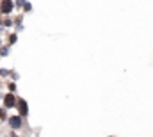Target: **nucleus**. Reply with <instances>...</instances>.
Returning <instances> with one entry per match:
<instances>
[{"mask_svg":"<svg viewBox=\"0 0 153 137\" xmlns=\"http://www.w3.org/2000/svg\"><path fill=\"white\" fill-rule=\"evenodd\" d=\"M16 102H18V96L13 95V93H5L2 96V107L5 110H11V109H16Z\"/></svg>","mask_w":153,"mask_h":137,"instance_id":"f257e3e1","label":"nucleus"},{"mask_svg":"<svg viewBox=\"0 0 153 137\" xmlns=\"http://www.w3.org/2000/svg\"><path fill=\"white\" fill-rule=\"evenodd\" d=\"M7 125H9V128H11L13 132L22 130V128H23V118H20L18 114H13V116L7 118Z\"/></svg>","mask_w":153,"mask_h":137,"instance_id":"f03ea898","label":"nucleus"},{"mask_svg":"<svg viewBox=\"0 0 153 137\" xmlns=\"http://www.w3.org/2000/svg\"><path fill=\"white\" fill-rule=\"evenodd\" d=\"M14 11V2L13 0H2L0 2V14L4 18H9Z\"/></svg>","mask_w":153,"mask_h":137,"instance_id":"7ed1b4c3","label":"nucleus"},{"mask_svg":"<svg viewBox=\"0 0 153 137\" xmlns=\"http://www.w3.org/2000/svg\"><path fill=\"white\" fill-rule=\"evenodd\" d=\"M16 110H18V116L20 118H27L29 116V103L25 98H18V102H16Z\"/></svg>","mask_w":153,"mask_h":137,"instance_id":"20e7f679","label":"nucleus"},{"mask_svg":"<svg viewBox=\"0 0 153 137\" xmlns=\"http://www.w3.org/2000/svg\"><path fill=\"white\" fill-rule=\"evenodd\" d=\"M16 41H18V34L16 32H11V34L7 36V46H13Z\"/></svg>","mask_w":153,"mask_h":137,"instance_id":"39448f33","label":"nucleus"},{"mask_svg":"<svg viewBox=\"0 0 153 137\" xmlns=\"http://www.w3.org/2000/svg\"><path fill=\"white\" fill-rule=\"evenodd\" d=\"M9 50H11V46H7V45L0 46V57H9Z\"/></svg>","mask_w":153,"mask_h":137,"instance_id":"423d86ee","label":"nucleus"},{"mask_svg":"<svg viewBox=\"0 0 153 137\" xmlns=\"http://www.w3.org/2000/svg\"><path fill=\"white\" fill-rule=\"evenodd\" d=\"M2 25H4V29H9V27L14 25V22H13L11 18H4V20H2Z\"/></svg>","mask_w":153,"mask_h":137,"instance_id":"0eeeda50","label":"nucleus"},{"mask_svg":"<svg viewBox=\"0 0 153 137\" xmlns=\"http://www.w3.org/2000/svg\"><path fill=\"white\" fill-rule=\"evenodd\" d=\"M7 110L4 109V107H0V123H4V121H7Z\"/></svg>","mask_w":153,"mask_h":137,"instance_id":"6e6552de","label":"nucleus"},{"mask_svg":"<svg viewBox=\"0 0 153 137\" xmlns=\"http://www.w3.org/2000/svg\"><path fill=\"white\" fill-rule=\"evenodd\" d=\"M7 89H9L7 93H13V95H14V93H16V82H13V80L7 82Z\"/></svg>","mask_w":153,"mask_h":137,"instance_id":"1a4fd4ad","label":"nucleus"},{"mask_svg":"<svg viewBox=\"0 0 153 137\" xmlns=\"http://www.w3.org/2000/svg\"><path fill=\"white\" fill-rule=\"evenodd\" d=\"M11 75V69H7V68H0V77L2 78H7Z\"/></svg>","mask_w":153,"mask_h":137,"instance_id":"9d476101","label":"nucleus"},{"mask_svg":"<svg viewBox=\"0 0 153 137\" xmlns=\"http://www.w3.org/2000/svg\"><path fill=\"white\" fill-rule=\"evenodd\" d=\"M23 11H25V13H30V11H32V4H30V2H25V4H23Z\"/></svg>","mask_w":153,"mask_h":137,"instance_id":"9b49d317","label":"nucleus"},{"mask_svg":"<svg viewBox=\"0 0 153 137\" xmlns=\"http://www.w3.org/2000/svg\"><path fill=\"white\" fill-rule=\"evenodd\" d=\"M9 77H11V78H13V82H16V80H18V78H20V75H18V73H16V71H13V69H11V75H9Z\"/></svg>","mask_w":153,"mask_h":137,"instance_id":"f8f14e48","label":"nucleus"},{"mask_svg":"<svg viewBox=\"0 0 153 137\" xmlns=\"http://www.w3.org/2000/svg\"><path fill=\"white\" fill-rule=\"evenodd\" d=\"M4 31H5V29H4V25H2V20H0V34H2Z\"/></svg>","mask_w":153,"mask_h":137,"instance_id":"ddd939ff","label":"nucleus"},{"mask_svg":"<svg viewBox=\"0 0 153 137\" xmlns=\"http://www.w3.org/2000/svg\"><path fill=\"white\" fill-rule=\"evenodd\" d=\"M9 137H18V136H16L14 132H11V134H9Z\"/></svg>","mask_w":153,"mask_h":137,"instance_id":"4468645a","label":"nucleus"},{"mask_svg":"<svg viewBox=\"0 0 153 137\" xmlns=\"http://www.w3.org/2000/svg\"><path fill=\"white\" fill-rule=\"evenodd\" d=\"M0 46H4V41H2V37H0Z\"/></svg>","mask_w":153,"mask_h":137,"instance_id":"2eb2a0df","label":"nucleus"},{"mask_svg":"<svg viewBox=\"0 0 153 137\" xmlns=\"http://www.w3.org/2000/svg\"><path fill=\"white\" fill-rule=\"evenodd\" d=\"M2 96H4V95H0V102H2Z\"/></svg>","mask_w":153,"mask_h":137,"instance_id":"dca6fc26","label":"nucleus"},{"mask_svg":"<svg viewBox=\"0 0 153 137\" xmlns=\"http://www.w3.org/2000/svg\"><path fill=\"white\" fill-rule=\"evenodd\" d=\"M0 137H9V136H0Z\"/></svg>","mask_w":153,"mask_h":137,"instance_id":"f3484780","label":"nucleus"},{"mask_svg":"<svg viewBox=\"0 0 153 137\" xmlns=\"http://www.w3.org/2000/svg\"><path fill=\"white\" fill-rule=\"evenodd\" d=\"M107 137H114V136H107Z\"/></svg>","mask_w":153,"mask_h":137,"instance_id":"a211bd4d","label":"nucleus"}]
</instances>
